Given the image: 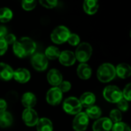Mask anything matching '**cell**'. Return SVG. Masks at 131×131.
<instances>
[{
	"instance_id": "obj_1",
	"label": "cell",
	"mask_w": 131,
	"mask_h": 131,
	"mask_svg": "<svg viewBox=\"0 0 131 131\" xmlns=\"http://www.w3.org/2000/svg\"><path fill=\"white\" fill-rule=\"evenodd\" d=\"M12 49L15 55L18 58L32 55L36 50V43L29 37H22L12 45Z\"/></svg>"
},
{
	"instance_id": "obj_2",
	"label": "cell",
	"mask_w": 131,
	"mask_h": 131,
	"mask_svg": "<svg viewBox=\"0 0 131 131\" xmlns=\"http://www.w3.org/2000/svg\"><path fill=\"white\" fill-rule=\"evenodd\" d=\"M116 76L115 67L114 65L106 63L99 66L97 71V77L101 83H109Z\"/></svg>"
},
{
	"instance_id": "obj_3",
	"label": "cell",
	"mask_w": 131,
	"mask_h": 131,
	"mask_svg": "<svg viewBox=\"0 0 131 131\" xmlns=\"http://www.w3.org/2000/svg\"><path fill=\"white\" fill-rule=\"evenodd\" d=\"M92 47L88 42H82L79 44L74 53L75 58L81 63L88 62L92 55Z\"/></svg>"
},
{
	"instance_id": "obj_4",
	"label": "cell",
	"mask_w": 131,
	"mask_h": 131,
	"mask_svg": "<svg viewBox=\"0 0 131 131\" xmlns=\"http://www.w3.org/2000/svg\"><path fill=\"white\" fill-rule=\"evenodd\" d=\"M103 96L107 101L112 103H117L123 98L122 91L114 85L106 86L103 91Z\"/></svg>"
},
{
	"instance_id": "obj_5",
	"label": "cell",
	"mask_w": 131,
	"mask_h": 131,
	"mask_svg": "<svg viewBox=\"0 0 131 131\" xmlns=\"http://www.w3.org/2000/svg\"><path fill=\"white\" fill-rule=\"evenodd\" d=\"M71 32L70 30L64 25L56 27L51 34V39L54 43L62 44L67 42Z\"/></svg>"
},
{
	"instance_id": "obj_6",
	"label": "cell",
	"mask_w": 131,
	"mask_h": 131,
	"mask_svg": "<svg viewBox=\"0 0 131 131\" xmlns=\"http://www.w3.org/2000/svg\"><path fill=\"white\" fill-rule=\"evenodd\" d=\"M63 110L70 115H77L81 112L82 106L79 101V99L74 97H70L64 101Z\"/></svg>"
},
{
	"instance_id": "obj_7",
	"label": "cell",
	"mask_w": 131,
	"mask_h": 131,
	"mask_svg": "<svg viewBox=\"0 0 131 131\" xmlns=\"http://www.w3.org/2000/svg\"><path fill=\"white\" fill-rule=\"evenodd\" d=\"M89 124V118L84 112L78 113L73 120V129L75 131H85Z\"/></svg>"
},
{
	"instance_id": "obj_8",
	"label": "cell",
	"mask_w": 131,
	"mask_h": 131,
	"mask_svg": "<svg viewBox=\"0 0 131 131\" xmlns=\"http://www.w3.org/2000/svg\"><path fill=\"white\" fill-rule=\"evenodd\" d=\"M33 68L37 71H44L48 68V60L43 53H35L31 59Z\"/></svg>"
},
{
	"instance_id": "obj_9",
	"label": "cell",
	"mask_w": 131,
	"mask_h": 131,
	"mask_svg": "<svg viewBox=\"0 0 131 131\" xmlns=\"http://www.w3.org/2000/svg\"><path fill=\"white\" fill-rule=\"evenodd\" d=\"M62 97L63 93L57 86L51 88L46 94V100L48 103L51 106L58 105L61 102Z\"/></svg>"
},
{
	"instance_id": "obj_10",
	"label": "cell",
	"mask_w": 131,
	"mask_h": 131,
	"mask_svg": "<svg viewBox=\"0 0 131 131\" xmlns=\"http://www.w3.org/2000/svg\"><path fill=\"white\" fill-rule=\"evenodd\" d=\"M22 120L28 127L36 126L39 117L37 112L33 109H25L22 113Z\"/></svg>"
},
{
	"instance_id": "obj_11",
	"label": "cell",
	"mask_w": 131,
	"mask_h": 131,
	"mask_svg": "<svg viewBox=\"0 0 131 131\" xmlns=\"http://www.w3.org/2000/svg\"><path fill=\"white\" fill-rule=\"evenodd\" d=\"M113 123L108 117H102L96 120L92 126L93 131H111Z\"/></svg>"
},
{
	"instance_id": "obj_12",
	"label": "cell",
	"mask_w": 131,
	"mask_h": 131,
	"mask_svg": "<svg viewBox=\"0 0 131 131\" xmlns=\"http://www.w3.org/2000/svg\"><path fill=\"white\" fill-rule=\"evenodd\" d=\"M58 59L60 63L64 66H71L74 65L76 61L74 53L70 50H64L61 52Z\"/></svg>"
},
{
	"instance_id": "obj_13",
	"label": "cell",
	"mask_w": 131,
	"mask_h": 131,
	"mask_svg": "<svg viewBox=\"0 0 131 131\" xmlns=\"http://www.w3.org/2000/svg\"><path fill=\"white\" fill-rule=\"evenodd\" d=\"M13 78L19 83H26L31 79V73L25 68H18L14 71Z\"/></svg>"
},
{
	"instance_id": "obj_14",
	"label": "cell",
	"mask_w": 131,
	"mask_h": 131,
	"mask_svg": "<svg viewBox=\"0 0 131 131\" xmlns=\"http://www.w3.org/2000/svg\"><path fill=\"white\" fill-rule=\"evenodd\" d=\"M47 80L51 86H58V85L63 81V76L59 70L51 69L47 74Z\"/></svg>"
},
{
	"instance_id": "obj_15",
	"label": "cell",
	"mask_w": 131,
	"mask_h": 131,
	"mask_svg": "<svg viewBox=\"0 0 131 131\" xmlns=\"http://www.w3.org/2000/svg\"><path fill=\"white\" fill-rule=\"evenodd\" d=\"M21 103L25 109L34 108L37 103V98L33 93L26 92L21 97Z\"/></svg>"
},
{
	"instance_id": "obj_16",
	"label": "cell",
	"mask_w": 131,
	"mask_h": 131,
	"mask_svg": "<svg viewBox=\"0 0 131 131\" xmlns=\"http://www.w3.org/2000/svg\"><path fill=\"white\" fill-rule=\"evenodd\" d=\"M14 70L8 64L0 63V79L4 81L11 80L13 78Z\"/></svg>"
},
{
	"instance_id": "obj_17",
	"label": "cell",
	"mask_w": 131,
	"mask_h": 131,
	"mask_svg": "<svg viewBox=\"0 0 131 131\" xmlns=\"http://www.w3.org/2000/svg\"><path fill=\"white\" fill-rule=\"evenodd\" d=\"M77 74L81 80H88L92 75V69L87 63H80L77 69Z\"/></svg>"
},
{
	"instance_id": "obj_18",
	"label": "cell",
	"mask_w": 131,
	"mask_h": 131,
	"mask_svg": "<svg viewBox=\"0 0 131 131\" xmlns=\"http://www.w3.org/2000/svg\"><path fill=\"white\" fill-rule=\"evenodd\" d=\"M79 101L82 107L88 108L89 107L94 105L96 102V97L91 92H85L81 96Z\"/></svg>"
},
{
	"instance_id": "obj_19",
	"label": "cell",
	"mask_w": 131,
	"mask_h": 131,
	"mask_svg": "<svg viewBox=\"0 0 131 131\" xmlns=\"http://www.w3.org/2000/svg\"><path fill=\"white\" fill-rule=\"evenodd\" d=\"M116 75L121 79H127L131 75V67L127 63H121L115 67Z\"/></svg>"
},
{
	"instance_id": "obj_20",
	"label": "cell",
	"mask_w": 131,
	"mask_h": 131,
	"mask_svg": "<svg viewBox=\"0 0 131 131\" xmlns=\"http://www.w3.org/2000/svg\"><path fill=\"white\" fill-rule=\"evenodd\" d=\"M84 12L88 15H94L99 8L98 0H84L83 4Z\"/></svg>"
},
{
	"instance_id": "obj_21",
	"label": "cell",
	"mask_w": 131,
	"mask_h": 131,
	"mask_svg": "<svg viewBox=\"0 0 131 131\" xmlns=\"http://www.w3.org/2000/svg\"><path fill=\"white\" fill-rule=\"evenodd\" d=\"M36 128L37 131H53V124L48 118L43 117L38 120Z\"/></svg>"
},
{
	"instance_id": "obj_22",
	"label": "cell",
	"mask_w": 131,
	"mask_h": 131,
	"mask_svg": "<svg viewBox=\"0 0 131 131\" xmlns=\"http://www.w3.org/2000/svg\"><path fill=\"white\" fill-rule=\"evenodd\" d=\"M13 123L12 115L7 111L0 113V127L6 128L10 127Z\"/></svg>"
},
{
	"instance_id": "obj_23",
	"label": "cell",
	"mask_w": 131,
	"mask_h": 131,
	"mask_svg": "<svg viewBox=\"0 0 131 131\" xmlns=\"http://www.w3.org/2000/svg\"><path fill=\"white\" fill-rule=\"evenodd\" d=\"M88 118L93 119V120H97L101 116V110L97 106H91L86 109V112H84Z\"/></svg>"
},
{
	"instance_id": "obj_24",
	"label": "cell",
	"mask_w": 131,
	"mask_h": 131,
	"mask_svg": "<svg viewBox=\"0 0 131 131\" xmlns=\"http://www.w3.org/2000/svg\"><path fill=\"white\" fill-rule=\"evenodd\" d=\"M60 53H61V52L58 47L54 46H48L45 49V56H46V58L48 59L54 60L56 59H58Z\"/></svg>"
},
{
	"instance_id": "obj_25",
	"label": "cell",
	"mask_w": 131,
	"mask_h": 131,
	"mask_svg": "<svg viewBox=\"0 0 131 131\" xmlns=\"http://www.w3.org/2000/svg\"><path fill=\"white\" fill-rule=\"evenodd\" d=\"M12 12L10 8L4 7L0 8V22H8L12 18Z\"/></svg>"
},
{
	"instance_id": "obj_26",
	"label": "cell",
	"mask_w": 131,
	"mask_h": 131,
	"mask_svg": "<svg viewBox=\"0 0 131 131\" xmlns=\"http://www.w3.org/2000/svg\"><path fill=\"white\" fill-rule=\"evenodd\" d=\"M109 119L111 120L112 123H118L121 122L122 120V113L121 112L117 110V109H114L112 110L110 113V117Z\"/></svg>"
},
{
	"instance_id": "obj_27",
	"label": "cell",
	"mask_w": 131,
	"mask_h": 131,
	"mask_svg": "<svg viewBox=\"0 0 131 131\" xmlns=\"http://www.w3.org/2000/svg\"><path fill=\"white\" fill-rule=\"evenodd\" d=\"M111 131H131V130L126 123L121 121L113 124Z\"/></svg>"
},
{
	"instance_id": "obj_28",
	"label": "cell",
	"mask_w": 131,
	"mask_h": 131,
	"mask_svg": "<svg viewBox=\"0 0 131 131\" xmlns=\"http://www.w3.org/2000/svg\"><path fill=\"white\" fill-rule=\"evenodd\" d=\"M37 5V0H22L21 5L25 11L33 10Z\"/></svg>"
},
{
	"instance_id": "obj_29",
	"label": "cell",
	"mask_w": 131,
	"mask_h": 131,
	"mask_svg": "<svg viewBox=\"0 0 131 131\" xmlns=\"http://www.w3.org/2000/svg\"><path fill=\"white\" fill-rule=\"evenodd\" d=\"M80 37L78 35L75 34V33H71L67 42L71 45V46H78L80 44Z\"/></svg>"
},
{
	"instance_id": "obj_30",
	"label": "cell",
	"mask_w": 131,
	"mask_h": 131,
	"mask_svg": "<svg viewBox=\"0 0 131 131\" xmlns=\"http://www.w3.org/2000/svg\"><path fill=\"white\" fill-rule=\"evenodd\" d=\"M39 2L47 8H53L58 5V0H39Z\"/></svg>"
},
{
	"instance_id": "obj_31",
	"label": "cell",
	"mask_w": 131,
	"mask_h": 131,
	"mask_svg": "<svg viewBox=\"0 0 131 131\" xmlns=\"http://www.w3.org/2000/svg\"><path fill=\"white\" fill-rule=\"evenodd\" d=\"M122 96L124 100L127 101H130L131 100V84L128 83L122 91Z\"/></svg>"
},
{
	"instance_id": "obj_32",
	"label": "cell",
	"mask_w": 131,
	"mask_h": 131,
	"mask_svg": "<svg viewBox=\"0 0 131 131\" xmlns=\"http://www.w3.org/2000/svg\"><path fill=\"white\" fill-rule=\"evenodd\" d=\"M57 87L61 91L62 93H67V92H68V91L71 90V83L68 82V81H62V82L58 85V86H57Z\"/></svg>"
},
{
	"instance_id": "obj_33",
	"label": "cell",
	"mask_w": 131,
	"mask_h": 131,
	"mask_svg": "<svg viewBox=\"0 0 131 131\" xmlns=\"http://www.w3.org/2000/svg\"><path fill=\"white\" fill-rule=\"evenodd\" d=\"M117 108H118L117 110H119L120 111L126 112L129 108L128 101H127L124 98H122L118 103H117Z\"/></svg>"
},
{
	"instance_id": "obj_34",
	"label": "cell",
	"mask_w": 131,
	"mask_h": 131,
	"mask_svg": "<svg viewBox=\"0 0 131 131\" xmlns=\"http://www.w3.org/2000/svg\"><path fill=\"white\" fill-rule=\"evenodd\" d=\"M4 39L8 45H13L16 41V37L14 34L9 33V34H7L4 37Z\"/></svg>"
},
{
	"instance_id": "obj_35",
	"label": "cell",
	"mask_w": 131,
	"mask_h": 131,
	"mask_svg": "<svg viewBox=\"0 0 131 131\" xmlns=\"http://www.w3.org/2000/svg\"><path fill=\"white\" fill-rule=\"evenodd\" d=\"M8 49V44L5 41L4 38H0V56L4 55Z\"/></svg>"
},
{
	"instance_id": "obj_36",
	"label": "cell",
	"mask_w": 131,
	"mask_h": 131,
	"mask_svg": "<svg viewBox=\"0 0 131 131\" xmlns=\"http://www.w3.org/2000/svg\"><path fill=\"white\" fill-rule=\"evenodd\" d=\"M6 108H7V103L5 100L0 98V113L2 112L6 111Z\"/></svg>"
},
{
	"instance_id": "obj_37",
	"label": "cell",
	"mask_w": 131,
	"mask_h": 131,
	"mask_svg": "<svg viewBox=\"0 0 131 131\" xmlns=\"http://www.w3.org/2000/svg\"><path fill=\"white\" fill-rule=\"evenodd\" d=\"M8 34V31L6 27L1 25L0 26V38H4Z\"/></svg>"
}]
</instances>
